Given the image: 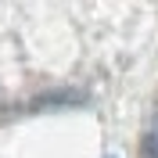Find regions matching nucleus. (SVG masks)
Masks as SVG:
<instances>
[{"label": "nucleus", "instance_id": "nucleus-1", "mask_svg": "<svg viewBox=\"0 0 158 158\" xmlns=\"http://www.w3.org/2000/svg\"><path fill=\"white\" fill-rule=\"evenodd\" d=\"M144 158H158V122H155V129H151V137L144 140Z\"/></svg>", "mask_w": 158, "mask_h": 158}]
</instances>
